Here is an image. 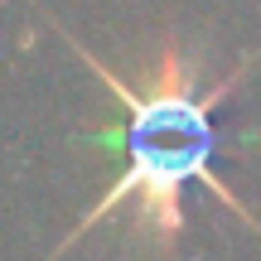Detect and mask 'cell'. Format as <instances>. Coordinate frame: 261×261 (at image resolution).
I'll return each instance as SVG.
<instances>
[{
  "label": "cell",
  "mask_w": 261,
  "mask_h": 261,
  "mask_svg": "<svg viewBox=\"0 0 261 261\" xmlns=\"http://www.w3.org/2000/svg\"><path fill=\"white\" fill-rule=\"evenodd\" d=\"M63 39L83 54L92 77L116 97V121L102 130H87V145L107 150L121 160L116 179L97 194V203L63 232L44 261H58L68 247H77L87 232L107 223L112 213H130V247L140 261H174L179 237H184V194L189 184H203L218 203H227L247 227L261 237L256 213L218 179L213 160L223 150V130H218V112L247 83L252 63H261V48H247L227 77L208 83V34H189L179 24H160L145 54L136 58V73H116L107 58H97L83 39L63 29Z\"/></svg>",
  "instance_id": "cell-1"
}]
</instances>
